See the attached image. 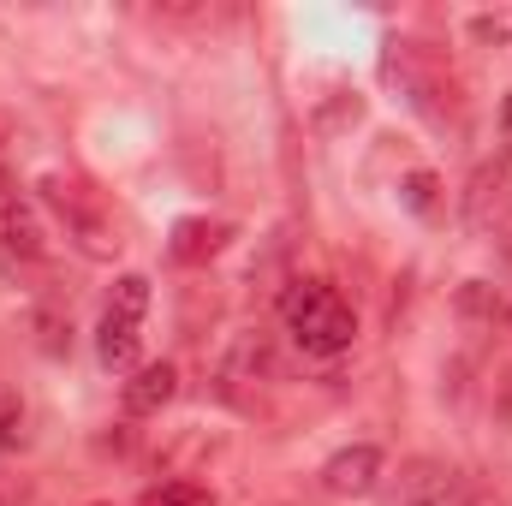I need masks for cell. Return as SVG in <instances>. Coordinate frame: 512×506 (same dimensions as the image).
Wrapping results in <instances>:
<instances>
[{
	"mask_svg": "<svg viewBox=\"0 0 512 506\" xmlns=\"http://www.w3.org/2000/svg\"><path fill=\"white\" fill-rule=\"evenodd\" d=\"M280 316L298 334V346L316 352V358H334V352H346L358 340V316L328 280H292L286 298H280Z\"/></svg>",
	"mask_w": 512,
	"mask_h": 506,
	"instance_id": "cell-1",
	"label": "cell"
},
{
	"mask_svg": "<svg viewBox=\"0 0 512 506\" xmlns=\"http://www.w3.org/2000/svg\"><path fill=\"white\" fill-rule=\"evenodd\" d=\"M143 310H149V280H143V274H120V280H114V298H108V310H102V328H96V358H102V370H131V364H137Z\"/></svg>",
	"mask_w": 512,
	"mask_h": 506,
	"instance_id": "cell-2",
	"label": "cell"
},
{
	"mask_svg": "<svg viewBox=\"0 0 512 506\" xmlns=\"http://www.w3.org/2000/svg\"><path fill=\"white\" fill-rule=\"evenodd\" d=\"M376 483H382V453L376 447H340L322 465V489L340 495V501H364V495H376Z\"/></svg>",
	"mask_w": 512,
	"mask_h": 506,
	"instance_id": "cell-3",
	"label": "cell"
},
{
	"mask_svg": "<svg viewBox=\"0 0 512 506\" xmlns=\"http://www.w3.org/2000/svg\"><path fill=\"white\" fill-rule=\"evenodd\" d=\"M0 251L18 256V262L42 256V221H36L24 191H0Z\"/></svg>",
	"mask_w": 512,
	"mask_h": 506,
	"instance_id": "cell-4",
	"label": "cell"
},
{
	"mask_svg": "<svg viewBox=\"0 0 512 506\" xmlns=\"http://www.w3.org/2000/svg\"><path fill=\"white\" fill-rule=\"evenodd\" d=\"M507 185H512V179H507V167H501V161H483V167L471 173V191H465V221H471L477 233H489V227L507 215V203H512Z\"/></svg>",
	"mask_w": 512,
	"mask_h": 506,
	"instance_id": "cell-5",
	"label": "cell"
},
{
	"mask_svg": "<svg viewBox=\"0 0 512 506\" xmlns=\"http://www.w3.org/2000/svg\"><path fill=\"white\" fill-rule=\"evenodd\" d=\"M393 506H453V471L441 459H411L399 471Z\"/></svg>",
	"mask_w": 512,
	"mask_h": 506,
	"instance_id": "cell-6",
	"label": "cell"
},
{
	"mask_svg": "<svg viewBox=\"0 0 512 506\" xmlns=\"http://www.w3.org/2000/svg\"><path fill=\"white\" fill-rule=\"evenodd\" d=\"M227 239H233V227L227 221H209V215H191V221H179L173 227V239H167V256L173 262H209V256L227 251Z\"/></svg>",
	"mask_w": 512,
	"mask_h": 506,
	"instance_id": "cell-7",
	"label": "cell"
},
{
	"mask_svg": "<svg viewBox=\"0 0 512 506\" xmlns=\"http://www.w3.org/2000/svg\"><path fill=\"white\" fill-rule=\"evenodd\" d=\"M173 393H179V370H173V364H143V370L126 381L120 405H126V417H155Z\"/></svg>",
	"mask_w": 512,
	"mask_h": 506,
	"instance_id": "cell-8",
	"label": "cell"
},
{
	"mask_svg": "<svg viewBox=\"0 0 512 506\" xmlns=\"http://www.w3.org/2000/svg\"><path fill=\"white\" fill-rule=\"evenodd\" d=\"M459 316L495 328V322H507V304H501V292H495L489 280H465V286H459Z\"/></svg>",
	"mask_w": 512,
	"mask_h": 506,
	"instance_id": "cell-9",
	"label": "cell"
},
{
	"mask_svg": "<svg viewBox=\"0 0 512 506\" xmlns=\"http://www.w3.org/2000/svg\"><path fill=\"white\" fill-rule=\"evenodd\" d=\"M143 506H221L203 483H161V489H149Z\"/></svg>",
	"mask_w": 512,
	"mask_h": 506,
	"instance_id": "cell-10",
	"label": "cell"
},
{
	"mask_svg": "<svg viewBox=\"0 0 512 506\" xmlns=\"http://www.w3.org/2000/svg\"><path fill=\"white\" fill-rule=\"evenodd\" d=\"M358 120H364V102L346 96V90H334V102L316 114V131H340V126H358Z\"/></svg>",
	"mask_w": 512,
	"mask_h": 506,
	"instance_id": "cell-11",
	"label": "cell"
},
{
	"mask_svg": "<svg viewBox=\"0 0 512 506\" xmlns=\"http://www.w3.org/2000/svg\"><path fill=\"white\" fill-rule=\"evenodd\" d=\"M435 191H441V179L429 173V167H417V173H405V185H399V197H405V209H435Z\"/></svg>",
	"mask_w": 512,
	"mask_h": 506,
	"instance_id": "cell-12",
	"label": "cell"
},
{
	"mask_svg": "<svg viewBox=\"0 0 512 506\" xmlns=\"http://www.w3.org/2000/svg\"><path fill=\"white\" fill-rule=\"evenodd\" d=\"M18 423H24V405H18L12 387H0V453L18 447Z\"/></svg>",
	"mask_w": 512,
	"mask_h": 506,
	"instance_id": "cell-13",
	"label": "cell"
},
{
	"mask_svg": "<svg viewBox=\"0 0 512 506\" xmlns=\"http://www.w3.org/2000/svg\"><path fill=\"white\" fill-rule=\"evenodd\" d=\"M471 506H501V495H495V489H477V501Z\"/></svg>",
	"mask_w": 512,
	"mask_h": 506,
	"instance_id": "cell-14",
	"label": "cell"
},
{
	"mask_svg": "<svg viewBox=\"0 0 512 506\" xmlns=\"http://www.w3.org/2000/svg\"><path fill=\"white\" fill-rule=\"evenodd\" d=\"M501 167H507V179H512V149H507V161H501Z\"/></svg>",
	"mask_w": 512,
	"mask_h": 506,
	"instance_id": "cell-15",
	"label": "cell"
},
{
	"mask_svg": "<svg viewBox=\"0 0 512 506\" xmlns=\"http://www.w3.org/2000/svg\"><path fill=\"white\" fill-rule=\"evenodd\" d=\"M507 328H512V310H507Z\"/></svg>",
	"mask_w": 512,
	"mask_h": 506,
	"instance_id": "cell-16",
	"label": "cell"
}]
</instances>
